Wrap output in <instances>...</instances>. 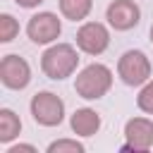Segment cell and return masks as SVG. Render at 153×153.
Here are the masks:
<instances>
[{
  "label": "cell",
  "mask_w": 153,
  "mask_h": 153,
  "mask_svg": "<svg viewBox=\"0 0 153 153\" xmlns=\"http://www.w3.org/2000/svg\"><path fill=\"white\" fill-rule=\"evenodd\" d=\"M79 67V53L69 43H55L41 55V69L48 79H67Z\"/></svg>",
  "instance_id": "cell-1"
},
{
  "label": "cell",
  "mask_w": 153,
  "mask_h": 153,
  "mask_svg": "<svg viewBox=\"0 0 153 153\" xmlns=\"http://www.w3.org/2000/svg\"><path fill=\"white\" fill-rule=\"evenodd\" d=\"M0 81H2V86L12 88V91L26 88L29 81H31L29 62L24 57H19V55H5L0 60Z\"/></svg>",
  "instance_id": "cell-7"
},
{
  "label": "cell",
  "mask_w": 153,
  "mask_h": 153,
  "mask_svg": "<svg viewBox=\"0 0 153 153\" xmlns=\"http://www.w3.org/2000/svg\"><path fill=\"white\" fill-rule=\"evenodd\" d=\"M151 43H153V26H151Z\"/></svg>",
  "instance_id": "cell-18"
},
{
  "label": "cell",
  "mask_w": 153,
  "mask_h": 153,
  "mask_svg": "<svg viewBox=\"0 0 153 153\" xmlns=\"http://www.w3.org/2000/svg\"><path fill=\"white\" fill-rule=\"evenodd\" d=\"M19 151H31V153H36V148H33L31 143H17V146L7 148V153H19Z\"/></svg>",
  "instance_id": "cell-16"
},
{
  "label": "cell",
  "mask_w": 153,
  "mask_h": 153,
  "mask_svg": "<svg viewBox=\"0 0 153 153\" xmlns=\"http://www.w3.org/2000/svg\"><path fill=\"white\" fill-rule=\"evenodd\" d=\"M76 45L86 55H100L110 45V33L100 22H86L76 31Z\"/></svg>",
  "instance_id": "cell-8"
},
{
  "label": "cell",
  "mask_w": 153,
  "mask_h": 153,
  "mask_svg": "<svg viewBox=\"0 0 153 153\" xmlns=\"http://www.w3.org/2000/svg\"><path fill=\"white\" fill-rule=\"evenodd\" d=\"M93 7V0H60V12L69 22H81L88 17Z\"/></svg>",
  "instance_id": "cell-12"
},
{
  "label": "cell",
  "mask_w": 153,
  "mask_h": 153,
  "mask_svg": "<svg viewBox=\"0 0 153 153\" xmlns=\"http://www.w3.org/2000/svg\"><path fill=\"white\" fill-rule=\"evenodd\" d=\"M22 131V120L10 110V108H2L0 110V143H10L19 136Z\"/></svg>",
  "instance_id": "cell-11"
},
{
  "label": "cell",
  "mask_w": 153,
  "mask_h": 153,
  "mask_svg": "<svg viewBox=\"0 0 153 153\" xmlns=\"http://www.w3.org/2000/svg\"><path fill=\"white\" fill-rule=\"evenodd\" d=\"M19 7H26V10H31V7H38L43 0H14Z\"/></svg>",
  "instance_id": "cell-17"
},
{
  "label": "cell",
  "mask_w": 153,
  "mask_h": 153,
  "mask_svg": "<svg viewBox=\"0 0 153 153\" xmlns=\"http://www.w3.org/2000/svg\"><path fill=\"white\" fill-rule=\"evenodd\" d=\"M69 124H72V131L76 136H93L100 129V115L91 108H79L69 117Z\"/></svg>",
  "instance_id": "cell-10"
},
{
  "label": "cell",
  "mask_w": 153,
  "mask_h": 153,
  "mask_svg": "<svg viewBox=\"0 0 153 153\" xmlns=\"http://www.w3.org/2000/svg\"><path fill=\"white\" fill-rule=\"evenodd\" d=\"M110 86H112V72H110L105 65H100V62L86 65V67L76 74V79H74V91H76V96H81V98H86V100H98V98H103V96L110 91Z\"/></svg>",
  "instance_id": "cell-2"
},
{
  "label": "cell",
  "mask_w": 153,
  "mask_h": 153,
  "mask_svg": "<svg viewBox=\"0 0 153 153\" xmlns=\"http://www.w3.org/2000/svg\"><path fill=\"white\" fill-rule=\"evenodd\" d=\"M19 33V24L12 14H0V43H10L14 41V36Z\"/></svg>",
  "instance_id": "cell-13"
},
{
  "label": "cell",
  "mask_w": 153,
  "mask_h": 153,
  "mask_svg": "<svg viewBox=\"0 0 153 153\" xmlns=\"http://www.w3.org/2000/svg\"><path fill=\"white\" fill-rule=\"evenodd\" d=\"M136 105H139V110H143L146 115H153V81H151V79H148V81L143 84V88L139 91Z\"/></svg>",
  "instance_id": "cell-15"
},
{
  "label": "cell",
  "mask_w": 153,
  "mask_h": 153,
  "mask_svg": "<svg viewBox=\"0 0 153 153\" xmlns=\"http://www.w3.org/2000/svg\"><path fill=\"white\" fill-rule=\"evenodd\" d=\"M124 139L127 143L122 151H151L153 148V120L148 117H131L124 124Z\"/></svg>",
  "instance_id": "cell-6"
},
{
  "label": "cell",
  "mask_w": 153,
  "mask_h": 153,
  "mask_svg": "<svg viewBox=\"0 0 153 153\" xmlns=\"http://www.w3.org/2000/svg\"><path fill=\"white\" fill-rule=\"evenodd\" d=\"M117 74L127 86H143L151 79V60L141 50H127L117 62Z\"/></svg>",
  "instance_id": "cell-4"
},
{
  "label": "cell",
  "mask_w": 153,
  "mask_h": 153,
  "mask_svg": "<svg viewBox=\"0 0 153 153\" xmlns=\"http://www.w3.org/2000/svg\"><path fill=\"white\" fill-rule=\"evenodd\" d=\"M84 153V143H79L76 139H57L48 146V153Z\"/></svg>",
  "instance_id": "cell-14"
},
{
  "label": "cell",
  "mask_w": 153,
  "mask_h": 153,
  "mask_svg": "<svg viewBox=\"0 0 153 153\" xmlns=\"http://www.w3.org/2000/svg\"><path fill=\"white\" fill-rule=\"evenodd\" d=\"M105 19L115 31H129V29H134L139 24L141 10H139V5L134 0H112L108 5Z\"/></svg>",
  "instance_id": "cell-9"
},
{
  "label": "cell",
  "mask_w": 153,
  "mask_h": 153,
  "mask_svg": "<svg viewBox=\"0 0 153 153\" xmlns=\"http://www.w3.org/2000/svg\"><path fill=\"white\" fill-rule=\"evenodd\" d=\"M60 33H62V22L53 12H38L26 24V36L38 45L53 43L55 38H60Z\"/></svg>",
  "instance_id": "cell-5"
},
{
  "label": "cell",
  "mask_w": 153,
  "mask_h": 153,
  "mask_svg": "<svg viewBox=\"0 0 153 153\" xmlns=\"http://www.w3.org/2000/svg\"><path fill=\"white\" fill-rule=\"evenodd\" d=\"M31 115L41 127H57L65 120V103L53 91H41L31 98Z\"/></svg>",
  "instance_id": "cell-3"
}]
</instances>
